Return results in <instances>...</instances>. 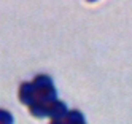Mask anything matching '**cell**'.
<instances>
[{"instance_id":"cell-5","label":"cell","mask_w":132,"mask_h":124,"mask_svg":"<svg viewBox=\"0 0 132 124\" xmlns=\"http://www.w3.org/2000/svg\"><path fill=\"white\" fill-rule=\"evenodd\" d=\"M65 124H84V116L83 113L77 111V110H72L67 113L65 116Z\"/></svg>"},{"instance_id":"cell-4","label":"cell","mask_w":132,"mask_h":124,"mask_svg":"<svg viewBox=\"0 0 132 124\" xmlns=\"http://www.w3.org/2000/svg\"><path fill=\"white\" fill-rule=\"evenodd\" d=\"M34 88L35 91H42V89H48L53 86V81L50 76H46V75H40V76H37V78L34 80Z\"/></svg>"},{"instance_id":"cell-1","label":"cell","mask_w":132,"mask_h":124,"mask_svg":"<svg viewBox=\"0 0 132 124\" xmlns=\"http://www.w3.org/2000/svg\"><path fill=\"white\" fill-rule=\"evenodd\" d=\"M19 100L26 105H30L34 102H37V91L34 88L32 83H22L19 88Z\"/></svg>"},{"instance_id":"cell-2","label":"cell","mask_w":132,"mask_h":124,"mask_svg":"<svg viewBox=\"0 0 132 124\" xmlns=\"http://www.w3.org/2000/svg\"><path fill=\"white\" fill-rule=\"evenodd\" d=\"M67 107L62 102H53L48 105V116L53 118V121H62L67 116Z\"/></svg>"},{"instance_id":"cell-3","label":"cell","mask_w":132,"mask_h":124,"mask_svg":"<svg viewBox=\"0 0 132 124\" xmlns=\"http://www.w3.org/2000/svg\"><path fill=\"white\" fill-rule=\"evenodd\" d=\"M30 113L37 118H45V116H48V105L37 100L30 105Z\"/></svg>"},{"instance_id":"cell-6","label":"cell","mask_w":132,"mask_h":124,"mask_svg":"<svg viewBox=\"0 0 132 124\" xmlns=\"http://www.w3.org/2000/svg\"><path fill=\"white\" fill-rule=\"evenodd\" d=\"M0 124H13V116L6 110H0Z\"/></svg>"},{"instance_id":"cell-7","label":"cell","mask_w":132,"mask_h":124,"mask_svg":"<svg viewBox=\"0 0 132 124\" xmlns=\"http://www.w3.org/2000/svg\"><path fill=\"white\" fill-rule=\"evenodd\" d=\"M51 124H65V122H62V121H53Z\"/></svg>"}]
</instances>
